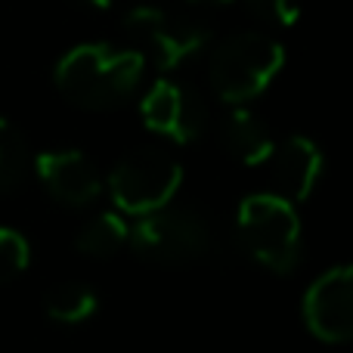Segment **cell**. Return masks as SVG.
<instances>
[{"instance_id": "1", "label": "cell", "mask_w": 353, "mask_h": 353, "mask_svg": "<svg viewBox=\"0 0 353 353\" xmlns=\"http://www.w3.org/2000/svg\"><path fill=\"white\" fill-rule=\"evenodd\" d=\"M146 56L140 50H118L109 43H81L56 62V87L72 105L105 112L121 105L140 87Z\"/></svg>"}, {"instance_id": "2", "label": "cell", "mask_w": 353, "mask_h": 353, "mask_svg": "<svg viewBox=\"0 0 353 353\" xmlns=\"http://www.w3.org/2000/svg\"><path fill=\"white\" fill-rule=\"evenodd\" d=\"M285 65V50L279 41L257 31L232 34L211 53L208 78L223 103L242 105L248 99L261 97L270 81Z\"/></svg>"}, {"instance_id": "3", "label": "cell", "mask_w": 353, "mask_h": 353, "mask_svg": "<svg viewBox=\"0 0 353 353\" xmlns=\"http://www.w3.org/2000/svg\"><path fill=\"white\" fill-rule=\"evenodd\" d=\"M239 239L261 267L292 273L301 261V217L279 192H257L239 205Z\"/></svg>"}, {"instance_id": "4", "label": "cell", "mask_w": 353, "mask_h": 353, "mask_svg": "<svg viewBox=\"0 0 353 353\" xmlns=\"http://www.w3.org/2000/svg\"><path fill=\"white\" fill-rule=\"evenodd\" d=\"M183 183V168L165 149H134L109 174V195L115 208L130 217L171 205Z\"/></svg>"}, {"instance_id": "5", "label": "cell", "mask_w": 353, "mask_h": 353, "mask_svg": "<svg viewBox=\"0 0 353 353\" xmlns=\"http://www.w3.org/2000/svg\"><path fill=\"white\" fill-rule=\"evenodd\" d=\"M128 242L140 257L152 263H192L201 254H208L211 245V230L205 217L195 214L192 208H159L140 217V223L130 230Z\"/></svg>"}, {"instance_id": "6", "label": "cell", "mask_w": 353, "mask_h": 353, "mask_svg": "<svg viewBox=\"0 0 353 353\" xmlns=\"http://www.w3.org/2000/svg\"><path fill=\"white\" fill-rule=\"evenodd\" d=\"M128 34L140 43V53L149 56L161 72H174L208 47V28L195 19L176 16L161 6H134L124 19Z\"/></svg>"}, {"instance_id": "7", "label": "cell", "mask_w": 353, "mask_h": 353, "mask_svg": "<svg viewBox=\"0 0 353 353\" xmlns=\"http://www.w3.org/2000/svg\"><path fill=\"white\" fill-rule=\"evenodd\" d=\"M140 115L152 134L171 137L174 143H192L208 124L205 99L180 81H155L140 103Z\"/></svg>"}, {"instance_id": "8", "label": "cell", "mask_w": 353, "mask_h": 353, "mask_svg": "<svg viewBox=\"0 0 353 353\" xmlns=\"http://www.w3.org/2000/svg\"><path fill=\"white\" fill-rule=\"evenodd\" d=\"M304 323L319 341L344 344L353 335V270H325L304 294Z\"/></svg>"}, {"instance_id": "9", "label": "cell", "mask_w": 353, "mask_h": 353, "mask_svg": "<svg viewBox=\"0 0 353 353\" xmlns=\"http://www.w3.org/2000/svg\"><path fill=\"white\" fill-rule=\"evenodd\" d=\"M34 168H37V176H41L43 189H47L56 201H62V205H68V208H87L103 192L99 171L78 149L41 152L34 159Z\"/></svg>"}, {"instance_id": "10", "label": "cell", "mask_w": 353, "mask_h": 353, "mask_svg": "<svg viewBox=\"0 0 353 353\" xmlns=\"http://www.w3.org/2000/svg\"><path fill=\"white\" fill-rule=\"evenodd\" d=\"M273 180L279 195L288 201H304L323 176V152L310 137H288L282 146H273Z\"/></svg>"}, {"instance_id": "11", "label": "cell", "mask_w": 353, "mask_h": 353, "mask_svg": "<svg viewBox=\"0 0 353 353\" xmlns=\"http://www.w3.org/2000/svg\"><path fill=\"white\" fill-rule=\"evenodd\" d=\"M220 134H223L226 152H230L232 159H239L242 165H248V168L263 165V161L270 159V152H273V146H276L273 137H270V128L254 115V112L245 109V105H236V109L226 115Z\"/></svg>"}, {"instance_id": "12", "label": "cell", "mask_w": 353, "mask_h": 353, "mask_svg": "<svg viewBox=\"0 0 353 353\" xmlns=\"http://www.w3.org/2000/svg\"><path fill=\"white\" fill-rule=\"evenodd\" d=\"M128 220L121 211H103L97 217H90L81 226L78 239H74V248L87 257H112L128 245Z\"/></svg>"}, {"instance_id": "13", "label": "cell", "mask_w": 353, "mask_h": 353, "mask_svg": "<svg viewBox=\"0 0 353 353\" xmlns=\"http://www.w3.org/2000/svg\"><path fill=\"white\" fill-rule=\"evenodd\" d=\"M97 292L84 282H62V285H53L47 294H43V310H47L50 319L65 325H78L84 319H90L97 313Z\"/></svg>"}, {"instance_id": "14", "label": "cell", "mask_w": 353, "mask_h": 353, "mask_svg": "<svg viewBox=\"0 0 353 353\" xmlns=\"http://www.w3.org/2000/svg\"><path fill=\"white\" fill-rule=\"evenodd\" d=\"M31 171V152L25 134L12 121L0 118V195L16 192Z\"/></svg>"}, {"instance_id": "15", "label": "cell", "mask_w": 353, "mask_h": 353, "mask_svg": "<svg viewBox=\"0 0 353 353\" xmlns=\"http://www.w3.org/2000/svg\"><path fill=\"white\" fill-rule=\"evenodd\" d=\"M31 261V248L28 239L19 230H10V226H0V285L12 282L16 276L25 273Z\"/></svg>"}, {"instance_id": "16", "label": "cell", "mask_w": 353, "mask_h": 353, "mask_svg": "<svg viewBox=\"0 0 353 353\" xmlns=\"http://www.w3.org/2000/svg\"><path fill=\"white\" fill-rule=\"evenodd\" d=\"M242 3L251 16L267 25H282V28H288V25L298 22V3H294V0H242Z\"/></svg>"}, {"instance_id": "17", "label": "cell", "mask_w": 353, "mask_h": 353, "mask_svg": "<svg viewBox=\"0 0 353 353\" xmlns=\"http://www.w3.org/2000/svg\"><path fill=\"white\" fill-rule=\"evenodd\" d=\"M90 6H97V10H105V6H112V0H87Z\"/></svg>"}, {"instance_id": "18", "label": "cell", "mask_w": 353, "mask_h": 353, "mask_svg": "<svg viewBox=\"0 0 353 353\" xmlns=\"http://www.w3.org/2000/svg\"><path fill=\"white\" fill-rule=\"evenodd\" d=\"M192 3H226V0H192Z\"/></svg>"}]
</instances>
